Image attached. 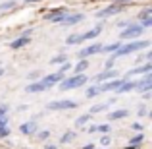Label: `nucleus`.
<instances>
[{"label":"nucleus","instance_id":"obj_23","mask_svg":"<svg viewBox=\"0 0 152 149\" xmlns=\"http://www.w3.org/2000/svg\"><path fill=\"white\" fill-rule=\"evenodd\" d=\"M91 118H93V114H89V112H85V114H81L77 120H75V126L81 128V126H87V124L91 122Z\"/></svg>","mask_w":152,"mask_h":149},{"label":"nucleus","instance_id":"obj_10","mask_svg":"<svg viewBox=\"0 0 152 149\" xmlns=\"http://www.w3.org/2000/svg\"><path fill=\"white\" fill-rule=\"evenodd\" d=\"M115 78H119V74L115 70H104L98 76H94L93 82L94 83H104V82H110V79H115Z\"/></svg>","mask_w":152,"mask_h":149},{"label":"nucleus","instance_id":"obj_30","mask_svg":"<svg viewBox=\"0 0 152 149\" xmlns=\"http://www.w3.org/2000/svg\"><path fill=\"white\" fill-rule=\"evenodd\" d=\"M96 132H100L102 136H106L108 132H110V124H98V126H96Z\"/></svg>","mask_w":152,"mask_h":149},{"label":"nucleus","instance_id":"obj_39","mask_svg":"<svg viewBox=\"0 0 152 149\" xmlns=\"http://www.w3.org/2000/svg\"><path fill=\"white\" fill-rule=\"evenodd\" d=\"M133 130H135V132H142V130H145V126H142L141 122H135V124H133Z\"/></svg>","mask_w":152,"mask_h":149},{"label":"nucleus","instance_id":"obj_29","mask_svg":"<svg viewBox=\"0 0 152 149\" xmlns=\"http://www.w3.org/2000/svg\"><path fill=\"white\" fill-rule=\"evenodd\" d=\"M37 138L41 139V142H46V139L50 138V130H39V134H37Z\"/></svg>","mask_w":152,"mask_h":149},{"label":"nucleus","instance_id":"obj_12","mask_svg":"<svg viewBox=\"0 0 152 149\" xmlns=\"http://www.w3.org/2000/svg\"><path fill=\"white\" fill-rule=\"evenodd\" d=\"M121 83H123V79L115 78V79H110V82H104V83H96V85L100 89V93H106V91H115Z\"/></svg>","mask_w":152,"mask_h":149},{"label":"nucleus","instance_id":"obj_28","mask_svg":"<svg viewBox=\"0 0 152 149\" xmlns=\"http://www.w3.org/2000/svg\"><path fill=\"white\" fill-rule=\"evenodd\" d=\"M12 8H15V0H6V2L0 4V14H2V12L12 10Z\"/></svg>","mask_w":152,"mask_h":149},{"label":"nucleus","instance_id":"obj_25","mask_svg":"<svg viewBox=\"0 0 152 149\" xmlns=\"http://www.w3.org/2000/svg\"><path fill=\"white\" fill-rule=\"evenodd\" d=\"M96 95H100V89H98L96 83H94V85H91V87H87V91H85V97L87 99H94Z\"/></svg>","mask_w":152,"mask_h":149},{"label":"nucleus","instance_id":"obj_2","mask_svg":"<svg viewBox=\"0 0 152 149\" xmlns=\"http://www.w3.org/2000/svg\"><path fill=\"white\" fill-rule=\"evenodd\" d=\"M150 47V41L148 39H139V41H125L123 45L118 47V50L110 56L112 60H118V58H123L127 54H133L137 50H142V49H148Z\"/></svg>","mask_w":152,"mask_h":149},{"label":"nucleus","instance_id":"obj_11","mask_svg":"<svg viewBox=\"0 0 152 149\" xmlns=\"http://www.w3.org/2000/svg\"><path fill=\"white\" fill-rule=\"evenodd\" d=\"M19 132L23 136H35L37 134V120H27V122H21L19 124Z\"/></svg>","mask_w":152,"mask_h":149},{"label":"nucleus","instance_id":"obj_20","mask_svg":"<svg viewBox=\"0 0 152 149\" xmlns=\"http://www.w3.org/2000/svg\"><path fill=\"white\" fill-rule=\"evenodd\" d=\"M114 103V101H106V103H100V105H94V107H91L89 114H98V112H104L110 108V105Z\"/></svg>","mask_w":152,"mask_h":149},{"label":"nucleus","instance_id":"obj_24","mask_svg":"<svg viewBox=\"0 0 152 149\" xmlns=\"http://www.w3.org/2000/svg\"><path fill=\"white\" fill-rule=\"evenodd\" d=\"M75 138H77V134H75L73 130H67L66 134H64L62 138H60V143H64V145H66V143H71Z\"/></svg>","mask_w":152,"mask_h":149},{"label":"nucleus","instance_id":"obj_9","mask_svg":"<svg viewBox=\"0 0 152 149\" xmlns=\"http://www.w3.org/2000/svg\"><path fill=\"white\" fill-rule=\"evenodd\" d=\"M100 49H102V45L100 43H93V45H89V47H85L81 52H79V60H87L89 56H93V54H98L100 52Z\"/></svg>","mask_w":152,"mask_h":149},{"label":"nucleus","instance_id":"obj_13","mask_svg":"<svg viewBox=\"0 0 152 149\" xmlns=\"http://www.w3.org/2000/svg\"><path fill=\"white\" fill-rule=\"evenodd\" d=\"M66 14H67L66 8H54L52 12H48V14L45 16V19H48V21H52V23H60Z\"/></svg>","mask_w":152,"mask_h":149},{"label":"nucleus","instance_id":"obj_36","mask_svg":"<svg viewBox=\"0 0 152 149\" xmlns=\"http://www.w3.org/2000/svg\"><path fill=\"white\" fill-rule=\"evenodd\" d=\"M110 143H112V138H110V136H102V138H100V145H104V147H108V145H110Z\"/></svg>","mask_w":152,"mask_h":149},{"label":"nucleus","instance_id":"obj_27","mask_svg":"<svg viewBox=\"0 0 152 149\" xmlns=\"http://www.w3.org/2000/svg\"><path fill=\"white\" fill-rule=\"evenodd\" d=\"M67 62V54H64V52H60L58 56H54V58H50V64H58V66H62V64Z\"/></svg>","mask_w":152,"mask_h":149},{"label":"nucleus","instance_id":"obj_16","mask_svg":"<svg viewBox=\"0 0 152 149\" xmlns=\"http://www.w3.org/2000/svg\"><path fill=\"white\" fill-rule=\"evenodd\" d=\"M150 72H152V64L146 62V64H142V66H137L135 70H131L129 74H127V78H133V76H146V74H150Z\"/></svg>","mask_w":152,"mask_h":149},{"label":"nucleus","instance_id":"obj_21","mask_svg":"<svg viewBox=\"0 0 152 149\" xmlns=\"http://www.w3.org/2000/svg\"><path fill=\"white\" fill-rule=\"evenodd\" d=\"M89 68V60H79L75 64V70H73V76H79V74H85V70Z\"/></svg>","mask_w":152,"mask_h":149},{"label":"nucleus","instance_id":"obj_33","mask_svg":"<svg viewBox=\"0 0 152 149\" xmlns=\"http://www.w3.org/2000/svg\"><path fill=\"white\" fill-rule=\"evenodd\" d=\"M152 16V8H145V10L139 14V19H145V18H150Z\"/></svg>","mask_w":152,"mask_h":149},{"label":"nucleus","instance_id":"obj_49","mask_svg":"<svg viewBox=\"0 0 152 149\" xmlns=\"http://www.w3.org/2000/svg\"><path fill=\"white\" fill-rule=\"evenodd\" d=\"M102 149H108V147H102Z\"/></svg>","mask_w":152,"mask_h":149},{"label":"nucleus","instance_id":"obj_3","mask_svg":"<svg viewBox=\"0 0 152 149\" xmlns=\"http://www.w3.org/2000/svg\"><path fill=\"white\" fill-rule=\"evenodd\" d=\"M87 82H89V78L85 74H79V76H71V78H64L58 83V87H60V91H71V89H77V87L85 85Z\"/></svg>","mask_w":152,"mask_h":149},{"label":"nucleus","instance_id":"obj_22","mask_svg":"<svg viewBox=\"0 0 152 149\" xmlns=\"http://www.w3.org/2000/svg\"><path fill=\"white\" fill-rule=\"evenodd\" d=\"M121 45V41H118V43H110V45H102V49L100 52H104V54H114L115 50H118V47Z\"/></svg>","mask_w":152,"mask_h":149},{"label":"nucleus","instance_id":"obj_1","mask_svg":"<svg viewBox=\"0 0 152 149\" xmlns=\"http://www.w3.org/2000/svg\"><path fill=\"white\" fill-rule=\"evenodd\" d=\"M62 79H64L62 72H52V74L45 76V78L37 79V82H33V83H29V85L25 87V93H41V91H48L50 87L58 85Z\"/></svg>","mask_w":152,"mask_h":149},{"label":"nucleus","instance_id":"obj_5","mask_svg":"<svg viewBox=\"0 0 152 149\" xmlns=\"http://www.w3.org/2000/svg\"><path fill=\"white\" fill-rule=\"evenodd\" d=\"M79 105L73 99H60V101H50L46 105V110H73Z\"/></svg>","mask_w":152,"mask_h":149},{"label":"nucleus","instance_id":"obj_8","mask_svg":"<svg viewBox=\"0 0 152 149\" xmlns=\"http://www.w3.org/2000/svg\"><path fill=\"white\" fill-rule=\"evenodd\" d=\"M83 19H85V16H83V14H69V12H67V14L62 18V21H60L58 25H66V27L77 25V23H81Z\"/></svg>","mask_w":152,"mask_h":149},{"label":"nucleus","instance_id":"obj_18","mask_svg":"<svg viewBox=\"0 0 152 149\" xmlns=\"http://www.w3.org/2000/svg\"><path fill=\"white\" fill-rule=\"evenodd\" d=\"M142 142H145V134H142V132H139L137 136H133V138L129 139V145H127L125 149H137Z\"/></svg>","mask_w":152,"mask_h":149},{"label":"nucleus","instance_id":"obj_40","mask_svg":"<svg viewBox=\"0 0 152 149\" xmlns=\"http://www.w3.org/2000/svg\"><path fill=\"white\" fill-rule=\"evenodd\" d=\"M87 132H89V134H94V132H96V124H89V126H87Z\"/></svg>","mask_w":152,"mask_h":149},{"label":"nucleus","instance_id":"obj_43","mask_svg":"<svg viewBox=\"0 0 152 149\" xmlns=\"http://www.w3.org/2000/svg\"><path fill=\"white\" fill-rule=\"evenodd\" d=\"M81 149H94V143H87V145H83Z\"/></svg>","mask_w":152,"mask_h":149},{"label":"nucleus","instance_id":"obj_38","mask_svg":"<svg viewBox=\"0 0 152 149\" xmlns=\"http://www.w3.org/2000/svg\"><path fill=\"white\" fill-rule=\"evenodd\" d=\"M8 122H10V116H0V126H8Z\"/></svg>","mask_w":152,"mask_h":149},{"label":"nucleus","instance_id":"obj_17","mask_svg":"<svg viewBox=\"0 0 152 149\" xmlns=\"http://www.w3.org/2000/svg\"><path fill=\"white\" fill-rule=\"evenodd\" d=\"M100 33H102V23H98V25L93 27L91 31H87V33H81V43H83V41H91V39H96Z\"/></svg>","mask_w":152,"mask_h":149},{"label":"nucleus","instance_id":"obj_45","mask_svg":"<svg viewBox=\"0 0 152 149\" xmlns=\"http://www.w3.org/2000/svg\"><path fill=\"white\" fill-rule=\"evenodd\" d=\"M45 149H58V147H56V145H52V143H46Z\"/></svg>","mask_w":152,"mask_h":149},{"label":"nucleus","instance_id":"obj_7","mask_svg":"<svg viewBox=\"0 0 152 149\" xmlns=\"http://www.w3.org/2000/svg\"><path fill=\"white\" fill-rule=\"evenodd\" d=\"M31 33H33V29H27L25 33H21L18 39H14V41L10 43V49L18 50V49H23L25 45H29V43H31Z\"/></svg>","mask_w":152,"mask_h":149},{"label":"nucleus","instance_id":"obj_31","mask_svg":"<svg viewBox=\"0 0 152 149\" xmlns=\"http://www.w3.org/2000/svg\"><path fill=\"white\" fill-rule=\"evenodd\" d=\"M10 136V126H0V139H6Z\"/></svg>","mask_w":152,"mask_h":149},{"label":"nucleus","instance_id":"obj_46","mask_svg":"<svg viewBox=\"0 0 152 149\" xmlns=\"http://www.w3.org/2000/svg\"><path fill=\"white\" fill-rule=\"evenodd\" d=\"M114 2H119V4H123V2H129V0H114Z\"/></svg>","mask_w":152,"mask_h":149},{"label":"nucleus","instance_id":"obj_42","mask_svg":"<svg viewBox=\"0 0 152 149\" xmlns=\"http://www.w3.org/2000/svg\"><path fill=\"white\" fill-rule=\"evenodd\" d=\"M129 23H131V21H118V23H115V25H118L119 29H125V27L129 25Z\"/></svg>","mask_w":152,"mask_h":149},{"label":"nucleus","instance_id":"obj_48","mask_svg":"<svg viewBox=\"0 0 152 149\" xmlns=\"http://www.w3.org/2000/svg\"><path fill=\"white\" fill-rule=\"evenodd\" d=\"M2 74H4V70H2V68H0V76H2Z\"/></svg>","mask_w":152,"mask_h":149},{"label":"nucleus","instance_id":"obj_6","mask_svg":"<svg viewBox=\"0 0 152 149\" xmlns=\"http://www.w3.org/2000/svg\"><path fill=\"white\" fill-rule=\"evenodd\" d=\"M123 10H125V8H123V4L114 2V4H110L108 8L98 10V12H96V18H110V16H118V14H121Z\"/></svg>","mask_w":152,"mask_h":149},{"label":"nucleus","instance_id":"obj_37","mask_svg":"<svg viewBox=\"0 0 152 149\" xmlns=\"http://www.w3.org/2000/svg\"><path fill=\"white\" fill-rule=\"evenodd\" d=\"M67 70H71V64H69V60H67L66 64H62V66H60V70H58V72H62V74H66Z\"/></svg>","mask_w":152,"mask_h":149},{"label":"nucleus","instance_id":"obj_4","mask_svg":"<svg viewBox=\"0 0 152 149\" xmlns=\"http://www.w3.org/2000/svg\"><path fill=\"white\" fill-rule=\"evenodd\" d=\"M142 31H145V29H142L139 23H129L125 29H121V33H119V41H137V39L142 35Z\"/></svg>","mask_w":152,"mask_h":149},{"label":"nucleus","instance_id":"obj_14","mask_svg":"<svg viewBox=\"0 0 152 149\" xmlns=\"http://www.w3.org/2000/svg\"><path fill=\"white\" fill-rule=\"evenodd\" d=\"M137 85H139V79H137V82H135V79H123V83L115 89V93H119V95H121V93H129V91L137 89Z\"/></svg>","mask_w":152,"mask_h":149},{"label":"nucleus","instance_id":"obj_41","mask_svg":"<svg viewBox=\"0 0 152 149\" xmlns=\"http://www.w3.org/2000/svg\"><path fill=\"white\" fill-rule=\"evenodd\" d=\"M27 78H29V79H33V82H37V79H39V72H31V74L27 76Z\"/></svg>","mask_w":152,"mask_h":149},{"label":"nucleus","instance_id":"obj_15","mask_svg":"<svg viewBox=\"0 0 152 149\" xmlns=\"http://www.w3.org/2000/svg\"><path fill=\"white\" fill-rule=\"evenodd\" d=\"M152 89V76L146 74L142 79H139V85H137V93H148V91Z\"/></svg>","mask_w":152,"mask_h":149},{"label":"nucleus","instance_id":"obj_32","mask_svg":"<svg viewBox=\"0 0 152 149\" xmlns=\"http://www.w3.org/2000/svg\"><path fill=\"white\" fill-rule=\"evenodd\" d=\"M139 25L142 27V29H148V27H152V18H145V19H141V23Z\"/></svg>","mask_w":152,"mask_h":149},{"label":"nucleus","instance_id":"obj_19","mask_svg":"<svg viewBox=\"0 0 152 149\" xmlns=\"http://www.w3.org/2000/svg\"><path fill=\"white\" fill-rule=\"evenodd\" d=\"M125 116H129V110H127V108H119V110H112L110 114H108V120H121V118H125Z\"/></svg>","mask_w":152,"mask_h":149},{"label":"nucleus","instance_id":"obj_26","mask_svg":"<svg viewBox=\"0 0 152 149\" xmlns=\"http://www.w3.org/2000/svg\"><path fill=\"white\" fill-rule=\"evenodd\" d=\"M79 43H81V33H73V35H69V37L66 39V45H67V47L79 45Z\"/></svg>","mask_w":152,"mask_h":149},{"label":"nucleus","instance_id":"obj_34","mask_svg":"<svg viewBox=\"0 0 152 149\" xmlns=\"http://www.w3.org/2000/svg\"><path fill=\"white\" fill-rule=\"evenodd\" d=\"M8 112H10V105H8V103H2V105H0V116H6Z\"/></svg>","mask_w":152,"mask_h":149},{"label":"nucleus","instance_id":"obj_44","mask_svg":"<svg viewBox=\"0 0 152 149\" xmlns=\"http://www.w3.org/2000/svg\"><path fill=\"white\" fill-rule=\"evenodd\" d=\"M150 58H152V52H146V54H145V60H146V62H150Z\"/></svg>","mask_w":152,"mask_h":149},{"label":"nucleus","instance_id":"obj_47","mask_svg":"<svg viewBox=\"0 0 152 149\" xmlns=\"http://www.w3.org/2000/svg\"><path fill=\"white\" fill-rule=\"evenodd\" d=\"M25 2H41V0H25Z\"/></svg>","mask_w":152,"mask_h":149},{"label":"nucleus","instance_id":"obj_35","mask_svg":"<svg viewBox=\"0 0 152 149\" xmlns=\"http://www.w3.org/2000/svg\"><path fill=\"white\" fill-rule=\"evenodd\" d=\"M137 114L139 116H146L148 114V107H146V105H141V107L137 108Z\"/></svg>","mask_w":152,"mask_h":149}]
</instances>
